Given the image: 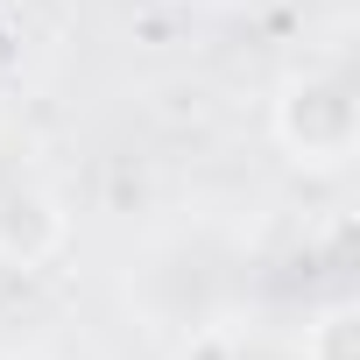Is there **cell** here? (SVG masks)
<instances>
[{
	"instance_id": "obj_2",
	"label": "cell",
	"mask_w": 360,
	"mask_h": 360,
	"mask_svg": "<svg viewBox=\"0 0 360 360\" xmlns=\"http://www.w3.org/2000/svg\"><path fill=\"white\" fill-rule=\"evenodd\" d=\"M64 240H71V219L50 191H36V184L0 191V262L8 269H43L64 255Z\"/></svg>"
},
{
	"instance_id": "obj_1",
	"label": "cell",
	"mask_w": 360,
	"mask_h": 360,
	"mask_svg": "<svg viewBox=\"0 0 360 360\" xmlns=\"http://www.w3.org/2000/svg\"><path fill=\"white\" fill-rule=\"evenodd\" d=\"M276 141L297 162H346L360 141V99L346 71H304L276 99Z\"/></svg>"
},
{
	"instance_id": "obj_3",
	"label": "cell",
	"mask_w": 360,
	"mask_h": 360,
	"mask_svg": "<svg viewBox=\"0 0 360 360\" xmlns=\"http://www.w3.org/2000/svg\"><path fill=\"white\" fill-rule=\"evenodd\" d=\"M304 360H360V311H353V304H332V311L311 325Z\"/></svg>"
}]
</instances>
